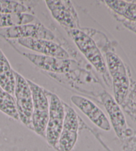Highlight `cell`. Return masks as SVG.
I'll list each match as a JSON object with an SVG mask.
<instances>
[{
    "mask_svg": "<svg viewBox=\"0 0 136 151\" xmlns=\"http://www.w3.org/2000/svg\"><path fill=\"white\" fill-rule=\"evenodd\" d=\"M68 33L95 69L101 73H106L107 68L102 55L92 39L79 29H69Z\"/></svg>",
    "mask_w": 136,
    "mask_h": 151,
    "instance_id": "cell-5",
    "label": "cell"
},
{
    "mask_svg": "<svg viewBox=\"0 0 136 151\" xmlns=\"http://www.w3.org/2000/svg\"><path fill=\"white\" fill-rule=\"evenodd\" d=\"M27 9L14 1H0V14H23Z\"/></svg>",
    "mask_w": 136,
    "mask_h": 151,
    "instance_id": "cell-17",
    "label": "cell"
},
{
    "mask_svg": "<svg viewBox=\"0 0 136 151\" xmlns=\"http://www.w3.org/2000/svg\"><path fill=\"white\" fill-rule=\"evenodd\" d=\"M15 78L8 60L0 49V87L4 91L14 95Z\"/></svg>",
    "mask_w": 136,
    "mask_h": 151,
    "instance_id": "cell-13",
    "label": "cell"
},
{
    "mask_svg": "<svg viewBox=\"0 0 136 151\" xmlns=\"http://www.w3.org/2000/svg\"><path fill=\"white\" fill-rule=\"evenodd\" d=\"M25 55L39 68L59 73L69 71L71 63V61L68 59H61L53 57L31 53H25Z\"/></svg>",
    "mask_w": 136,
    "mask_h": 151,
    "instance_id": "cell-12",
    "label": "cell"
},
{
    "mask_svg": "<svg viewBox=\"0 0 136 151\" xmlns=\"http://www.w3.org/2000/svg\"><path fill=\"white\" fill-rule=\"evenodd\" d=\"M63 105L64 119L58 145L61 151H71L77 141L78 120L74 109L67 104Z\"/></svg>",
    "mask_w": 136,
    "mask_h": 151,
    "instance_id": "cell-7",
    "label": "cell"
},
{
    "mask_svg": "<svg viewBox=\"0 0 136 151\" xmlns=\"http://www.w3.org/2000/svg\"><path fill=\"white\" fill-rule=\"evenodd\" d=\"M17 41L20 45L25 47L39 52L45 56L53 57L61 59H68L69 57V55L66 50L52 41L33 38H21L19 39Z\"/></svg>",
    "mask_w": 136,
    "mask_h": 151,
    "instance_id": "cell-10",
    "label": "cell"
},
{
    "mask_svg": "<svg viewBox=\"0 0 136 151\" xmlns=\"http://www.w3.org/2000/svg\"><path fill=\"white\" fill-rule=\"evenodd\" d=\"M0 111L12 117L13 119L19 121V116L18 114L15 99L13 95L4 91L0 87Z\"/></svg>",
    "mask_w": 136,
    "mask_h": 151,
    "instance_id": "cell-16",
    "label": "cell"
},
{
    "mask_svg": "<svg viewBox=\"0 0 136 151\" xmlns=\"http://www.w3.org/2000/svg\"><path fill=\"white\" fill-rule=\"evenodd\" d=\"M0 35L9 39L18 40L33 38L52 41L55 38L53 33L40 23H29L2 29L0 30Z\"/></svg>",
    "mask_w": 136,
    "mask_h": 151,
    "instance_id": "cell-6",
    "label": "cell"
},
{
    "mask_svg": "<svg viewBox=\"0 0 136 151\" xmlns=\"http://www.w3.org/2000/svg\"><path fill=\"white\" fill-rule=\"evenodd\" d=\"M35 17L28 14H0V27L29 24L36 20Z\"/></svg>",
    "mask_w": 136,
    "mask_h": 151,
    "instance_id": "cell-14",
    "label": "cell"
},
{
    "mask_svg": "<svg viewBox=\"0 0 136 151\" xmlns=\"http://www.w3.org/2000/svg\"><path fill=\"white\" fill-rule=\"evenodd\" d=\"M47 6L57 22L69 29L79 28L77 13L70 1L47 0Z\"/></svg>",
    "mask_w": 136,
    "mask_h": 151,
    "instance_id": "cell-8",
    "label": "cell"
},
{
    "mask_svg": "<svg viewBox=\"0 0 136 151\" xmlns=\"http://www.w3.org/2000/svg\"><path fill=\"white\" fill-rule=\"evenodd\" d=\"M110 8L119 15L136 22V4L128 3L125 1H105Z\"/></svg>",
    "mask_w": 136,
    "mask_h": 151,
    "instance_id": "cell-15",
    "label": "cell"
},
{
    "mask_svg": "<svg viewBox=\"0 0 136 151\" xmlns=\"http://www.w3.org/2000/svg\"><path fill=\"white\" fill-rule=\"evenodd\" d=\"M101 99L109 114L115 132L117 137L122 139L126 134L127 129L124 113L118 104L108 93L105 92L103 93L101 96Z\"/></svg>",
    "mask_w": 136,
    "mask_h": 151,
    "instance_id": "cell-11",
    "label": "cell"
},
{
    "mask_svg": "<svg viewBox=\"0 0 136 151\" xmlns=\"http://www.w3.org/2000/svg\"><path fill=\"white\" fill-rule=\"evenodd\" d=\"M106 57L113 79L114 99L118 105H121L126 97L130 87L126 69L121 59L115 53L108 52Z\"/></svg>",
    "mask_w": 136,
    "mask_h": 151,
    "instance_id": "cell-3",
    "label": "cell"
},
{
    "mask_svg": "<svg viewBox=\"0 0 136 151\" xmlns=\"http://www.w3.org/2000/svg\"><path fill=\"white\" fill-rule=\"evenodd\" d=\"M14 75L15 78L14 95L19 120L29 128L33 129V103L32 93L27 80L15 71H14Z\"/></svg>",
    "mask_w": 136,
    "mask_h": 151,
    "instance_id": "cell-2",
    "label": "cell"
},
{
    "mask_svg": "<svg viewBox=\"0 0 136 151\" xmlns=\"http://www.w3.org/2000/svg\"><path fill=\"white\" fill-rule=\"evenodd\" d=\"M27 81L30 87L33 98V129L40 136L45 138L49 114L48 99L43 88L29 80H27Z\"/></svg>",
    "mask_w": 136,
    "mask_h": 151,
    "instance_id": "cell-1",
    "label": "cell"
},
{
    "mask_svg": "<svg viewBox=\"0 0 136 151\" xmlns=\"http://www.w3.org/2000/svg\"><path fill=\"white\" fill-rule=\"evenodd\" d=\"M70 100L81 112L99 128L105 131H109L111 129L110 123L105 114L92 101L78 95L72 96Z\"/></svg>",
    "mask_w": 136,
    "mask_h": 151,
    "instance_id": "cell-9",
    "label": "cell"
},
{
    "mask_svg": "<svg viewBox=\"0 0 136 151\" xmlns=\"http://www.w3.org/2000/svg\"><path fill=\"white\" fill-rule=\"evenodd\" d=\"M49 114L46 129V139L49 145L54 148L58 145L64 119L63 103L53 93H49Z\"/></svg>",
    "mask_w": 136,
    "mask_h": 151,
    "instance_id": "cell-4",
    "label": "cell"
}]
</instances>
